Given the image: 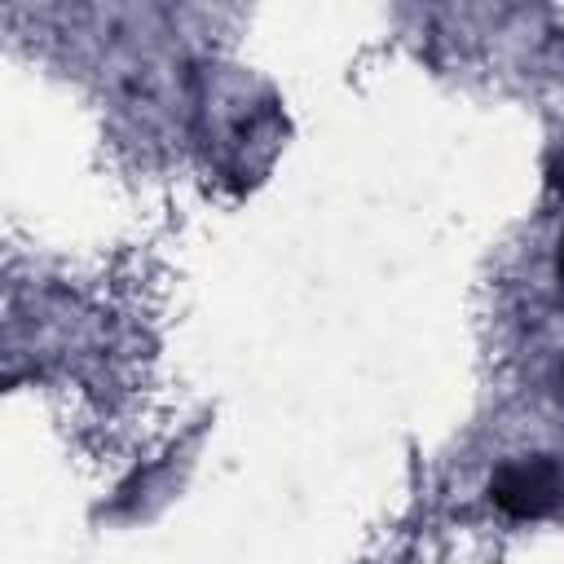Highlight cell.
I'll use <instances>...</instances> for the list:
<instances>
[{
	"label": "cell",
	"instance_id": "4",
	"mask_svg": "<svg viewBox=\"0 0 564 564\" xmlns=\"http://www.w3.org/2000/svg\"><path fill=\"white\" fill-rule=\"evenodd\" d=\"M560 383H564V366H560Z\"/></svg>",
	"mask_w": 564,
	"mask_h": 564
},
{
	"label": "cell",
	"instance_id": "2",
	"mask_svg": "<svg viewBox=\"0 0 564 564\" xmlns=\"http://www.w3.org/2000/svg\"><path fill=\"white\" fill-rule=\"evenodd\" d=\"M551 185H555V194L564 198V150H560L555 163H551Z\"/></svg>",
	"mask_w": 564,
	"mask_h": 564
},
{
	"label": "cell",
	"instance_id": "3",
	"mask_svg": "<svg viewBox=\"0 0 564 564\" xmlns=\"http://www.w3.org/2000/svg\"><path fill=\"white\" fill-rule=\"evenodd\" d=\"M555 278H560V291H564V238H560V251H555Z\"/></svg>",
	"mask_w": 564,
	"mask_h": 564
},
{
	"label": "cell",
	"instance_id": "1",
	"mask_svg": "<svg viewBox=\"0 0 564 564\" xmlns=\"http://www.w3.org/2000/svg\"><path fill=\"white\" fill-rule=\"evenodd\" d=\"M489 498L511 520H546L564 511V463L551 454L507 458L489 476Z\"/></svg>",
	"mask_w": 564,
	"mask_h": 564
}]
</instances>
